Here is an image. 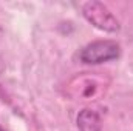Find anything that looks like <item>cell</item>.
Here are the masks:
<instances>
[{
	"label": "cell",
	"instance_id": "6da1fadb",
	"mask_svg": "<svg viewBox=\"0 0 133 131\" xmlns=\"http://www.w3.org/2000/svg\"><path fill=\"white\" fill-rule=\"evenodd\" d=\"M121 54V48L113 40H96L82 48L79 57L84 63L99 65L104 62H110L118 59Z\"/></svg>",
	"mask_w": 133,
	"mask_h": 131
},
{
	"label": "cell",
	"instance_id": "7a4b0ae2",
	"mask_svg": "<svg viewBox=\"0 0 133 131\" xmlns=\"http://www.w3.org/2000/svg\"><path fill=\"white\" fill-rule=\"evenodd\" d=\"M84 17L101 31L105 33H116L119 30L118 19L110 12V9L101 2H87L82 5Z\"/></svg>",
	"mask_w": 133,
	"mask_h": 131
},
{
	"label": "cell",
	"instance_id": "3957f363",
	"mask_svg": "<svg viewBox=\"0 0 133 131\" xmlns=\"http://www.w3.org/2000/svg\"><path fill=\"white\" fill-rule=\"evenodd\" d=\"M79 131H101V117L91 110H82L77 116Z\"/></svg>",
	"mask_w": 133,
	"mask_h": 131
},
{
	"label": "cell",
	"instance_id": "277c9868",
	"mask_svg": "<svg viewBox=\"0 0 133 131\" xmlns=\"http://www.w3.org/2000/svg\"><path fill=\"white\" fill-rule=\"evenodd\" d=\"M0 131H3V130H2V128H0Z\"/></svg>",
	"mask_w": 133,
	"mask_h": 131
}]
</instances>
